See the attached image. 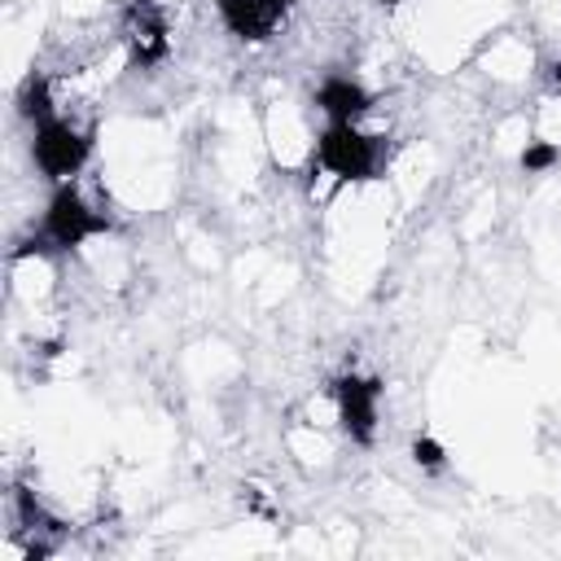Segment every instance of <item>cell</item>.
I'll return each mask as SVG.
<instances>
[{
	"label": "cell",
	"mask_w": 561,
	"mask_h": 561,
	"mask_svg": "<svg viewBox=\"0 0 561 561\" xmlns=\"http://www.w3.org/2000/svg\"><path fill=\"white\" fill-rule=\"evenodd\" d=\"M105 228H110V219L101 210H92L75 184H57L39 228L31 232V241L18 254H66V250H79L88 237H101Z\"/></svg>",
	"instance_id": "cell-1"
},
{
	"label": "cell",
	"mask_w": 561,
	"mask_h": 561,
	"mask_svg": "<svg viewBox=\"0 0 561 561\" xmlns=\"http://www.w3.org/2000/svg\"><path fill=\"white\" fill-rule=\"evenodd\" d=\"M88 153H92L88 131L75 127L70 118H61V114L39 118L35 131H31V158H35V167H39V175H48V180H57V184H70V180L83 171Z\"/></svg>",
	"instance_id": "cell-2"
},
{
	"label": "cell",
	"mask_w": 561,
	"mask_h": 561,
	"mask_svg": "<svg viewBox=\"0 0 561 561\" xmlns=\"http://www.w3.org/2000/svg\"><path fill=\"white\" fill-rule=\"evenodd\" d=\"M381 162L377 136L359 131L355 123H329L316 140V167L337 180H368Z\"/></svg>",
	"instance_id": "cell-3"
},
{
	"label": "cell",
	"mask_w": 561,
	"mask_h": 561,
	"mask_svg": "<svg viewBox=\"0 0 561 561\" xmlns=\"http://www.w3.org/2000/svg\"><path fill=\"white\" fill-rule=\"evenodd\" d=\"M377 399L381 386L368 377H342L337 381V421L355 443H368L377 430Z\"/></svg>",
	"instance_id": "cell-4"
},
{
	"label": "cell",
	"mask_w": 561,
	"mask_h": 561,
	"mask_svg": "<svg viewBox=\"0 0 561 561\" xmlns=\"http://www.w3.org/2000/svg\"><path fill=\"white\" fill-rule=\"evenodd\" d=\"M289 13V0H219V18L241 39H272Z\"/></svg>",
	"instance_id": "cell-5"
},
{
	"label": "cell",
	"mask_w": 561,
	"mask_h": 561,
	"mask_svg": "<svg viewBox=\"0 0 561 561\" xmlns=\"http://www.w3.org/2000/svg\"><path fill=\"white\" fill-rule=\"evenodd\" d=\"M316 110L329 123H359L373 110V92L359 79H351V75H329L316 88Z\"/></svg>",
	"instance_id": "cell-6"
},
{
	"label": "cell",
	"mask_w": 561,
	"mask_h": 561,
	"mask_svg": "<svg viewBox=\"0 0 561 561\" xmlns=\"http://www.w3.org/2000/svg\"><path fill=\"white\" fill-rule=\"evenodd\" d=\"M131 44H136L140 61H158L167 53V22H162V13L149 0H140L131 9Z\"/></svg>",
	"instance_id": "cell-7"
},
{
	"label": "cell",
	"mask_w": 561,
	"mask_h": 561,
	"mask_svg": "<svg viewBox=\"0 0 561 561\" xmlns=\"http://www.w3.org/2000/svg\"><path fill=\"white\" fill-rule=\"evenodd\" d=\"M557 158H561V149H557V145H548V140H535V145H526V149H522V171L539 175V171H548Z\"/></svg>",
	"instance_id": "cell-8"
},
{
	"label": "cell",
	"mask_w": 561,
	"mask_h": 561,
	"mask_svg": "<svg viewBox=\"0 0 561 561\" xmlns=\"http://www.w3.org/2000/svg\"><path fill=\"white\" fill-rule=\"evenodd\" d=\"M412 460L425 465V469H438V465H443V447H438L434 438H416V443H412Z\"/></svg>",
	"instance_id": "cell-9"
},
{
	"label": "cell",
	"mask_w": 561,
	"mask_h": 561,
	"mask_svg": "<svg viewBox=\"0 0 561 561\" xmlns=\"http://www.w3.org/2000/svg\"><path fill=\"white\" fill-rule=\"evenodd\" d=\"M548 83H552V92H561V61L548 66Z\"/></svg>",
	"instance_id": "cell-10"
},
{
	"label": "cell",
	"mask_w": 561,
	"mask_h": 561,
	"mask_svg": "<svg viewBox=\"0 0 561 561\" xmlns=\"http://www.w3.org/2000/svg\"><path fill=\"white\" fill-rule=\"evenodd\" d=\"M386 4H399V0H386Z\"/></svg>",
	"instance_id": "cell-11"
}]
</instances>
